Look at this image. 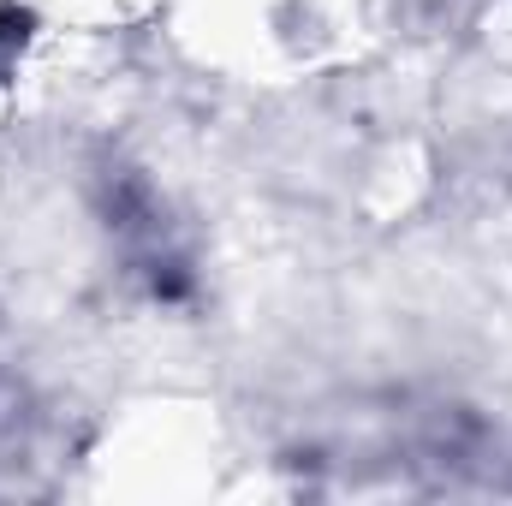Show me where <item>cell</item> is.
<instances>
[{
  "label": "cell",
  "mask_w": 512,
  "mask_h": 506,
  "mask_svg": "<svg viewBox=\"0 0 512 506\" xmlns=\"http://www.w3.org/2000/svg\"><path fill=\"white\" fill-rule=\"evenodd\" d=\"M30 42V12H18V6H0V78H6V66H12V54Z\"/></svg>",
  "instance_id": "1"
}]
</instances>
